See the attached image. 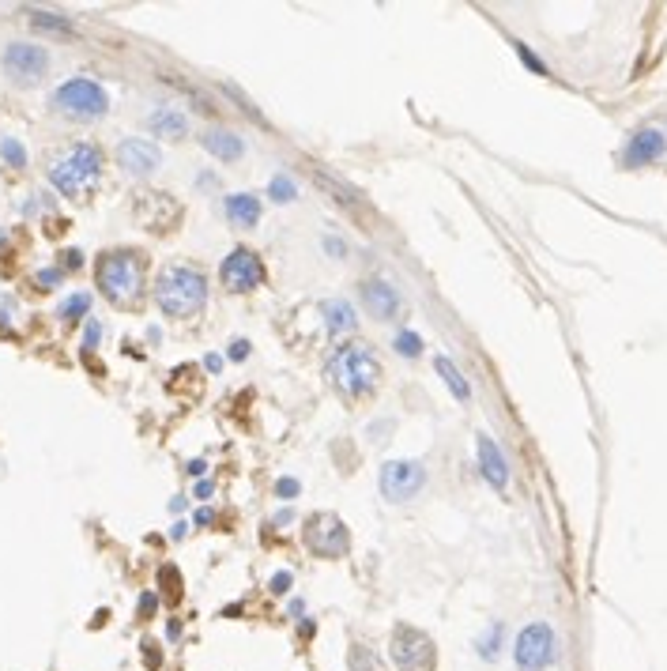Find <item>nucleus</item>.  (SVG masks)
<instances>
[{"mask_svg": "<svg viewBox=\"0 0 667 671\" xmlns=\"http://www.w3.org/2000/svg\"><path fill=\"white\" fill-rule=\"evenodd\" d=\"M328 385L343 396H366L377 389L381 381V359L374 355V347L366 344H343L332 351V359L325 366Z\"/></svg>", "mask_w": 667, "mask_h": 671, "instance_id": "f257e3e1", "label": "nucleus"}, {"mask_svg": "<svg viewBox=\"0 0 667 671\" xmlns=\"http://www.w3.org/2000/svg\"><path fill=\"white\" fill-rule=\"evenodd\" d=\"M155 302L170 317H196L208 302V283L196 268H185V264L166 268L155 283Z\"/></svg>", "mask_w": 667, "mask_h": 671, "instance_id": "f03ea898", "label": "nucleus"}, {"mask_svg": "<svg viewBox=\"0 0 667 671\" xmlns=\"http://www.w3.org/2000/svg\"><path fill=\"white\" fill-rule=\"evenodd\" d=\"M98 174H102V151L95 144H72L65 155H57L49 163V181L65 193V197H83L95 189Z\"/></svg>", "mask_w": 667, "mask_h": 671, "instance_id": "7ed1b4c3", "label": "nucleus"}, {"mask_svg": "<svg viewBox=\"0 0 667 671\" xmlns=\"http://www.w3.org/2000/svg\"><path fill=\"white\" fill-rule=\"evenodd\" d=\"M98 287L114 306H132L144 291V261L136 253H106L98 261Z\"/></svg>", "mask_w": 667, "mask_h": 671, "instance_id": "20e7f679", "label": "nucleus"}, {"mask_svg": "<svg viewBox=\"0 0 667 671\" xmlns=\"http://www.w3.org/2000/svg\"><path fill=\"white\" fill-rule=\"evenodd\" d=\"M106 106H110V99H106L102 83L87 80V76H76L53 91V110L72 117V121H95L106 114Z\"/></svg>", "mask_w": 667, "mask_h": 671, "instance_id": "39448f33", "label": "nucleus"}, {"mask_svg": "<svg viewBox=\"0 0 667 671\" xmlns=\"http://www.w3.org/2000/svg\"><path fill=\"white\" fill-rule=\"evenodd\" d=\"M558 656V638L547 622H528L521 634H517V645H513V660L521 671H547Z\"/></svg>", "mask_w": 667, "mask_h": 671, "instance_id": "423d86ee", "label": "nucleus"}, {"mask_svg": "<svg viewBox=\"0 0 667 671\" xmlns=\"http://www.w3.org/2000/svg\"><path fill=\"white\" fill-rule=\"evenodd\" d=\"M392 664L400 671H434L438 668V649H434V641L426 638L423 630H415V626H396L392 630Z\"/></svg>", "mask_w": 667, "mask_h": 671, "instance_id": "0eeeda50", "label": "nucleus"}, {"mask_svg": "<svg viewBox=\"0 0 667 671\" xmlns=\"http://www.w3.org/2000/svg\"><path fill=\"white\" fill-rule=\"evenodd\" d=\"M306 547L321 558H340L347 551V524L336 513H313L306 521Z\"/></svg>", "mask_w": 667, "mask_h": 671, "instance_id": "6e6552de", "label": "nucleus"}, {"mask_svg": "<svg viewBox=\"0 0 667 671\" xmlns=\"http://www.w3.org/2000/svg\"><path fill=\"white\" fill-rule=\"evenodd\" d=\"M426 483V468L419 460H389L385 468H381V491L389 502H407V498H415V494L423 491Z\"/></svg>", "mask_w": 667, "mask_h": 671, "instance_id": "1a4fd4ad", "label": "nucleus"}, {"mask_svg": "<svg viewBox=\"0 0 667 671\" xmlns=\"http://www.w3.org/2000/svg\"><path fill=\"white\" fill-rule=\"evenodd\" d=\"M219 279H223V287L234 291V295H245V291L261 287V279H264L261 257L249 253V249H234L227 261H223V268H219Z\"/></svg>", "mask_w": 667, "mask_h": 671, "instance_id": "9d476101", "label": "nucleus"}, {"mask_svg": "<svg viewBox=\"0 0 667 671\" xmlns=\"http://www.w3.org/2000/svg\"><path fill=\"white\" fill-rule=\"evenodd\" d=\"M4 68L16 83H38L49 68V53L42 46H31V42H12L4 50Z\"/></svg>", "mask_w": 667, "mask_h": 671, "instance_id": "9b49d317", "label": "nucleus"}, {"mask_svg": "<svg viewBox=\"0 0 667 671\" xmlns=\"http://www.w3.org/2000/svg\"><path fill=\"white\" fill-rule=\"evenodd\" d=\"M667 151V136L660 129H641L630 136V144L622 151V163L626 166H649L656 163Z\"/></svg>", "mask_w": 667, "mask_h": 671, "instance_id": "f8f14e48", "label": "nucleus"}, {"mask_svg": "<svg viewBox=\"0 0 667 671\" xmlns=\"http://www.w3.org/2000/svg\"><path fill=\"white\" fill-rule=\"evenodd\" d=\"M475 449H479V468H483V479H487L494 491H505V487H509V464H505V453L498 449V442L487 438V434H479Z\"/></svg>", "mask_w": 667, "mask_h": 671, "instance_id": "ddd939ff", "label": "nucleus"}, {"mask_svg": "<svg viewBox=\"0 0 667 671\" xmlns=\"http://www.w3.org/2000/svg\"><path fill=\"white\" fill-rule=\"evenodd\" d=\"M117 163L125 166L129 174H136V178H147V174L159 166V148L147 144V140H125V144L117 148Z\"/></svg>", "mask_w": 667, "mask_h": 671, "instance_id": "4468645a", "label": "nucleus"}, {"mask_svg": "<svg viewBox=\"0 0 667 671\" xmlns=\"http://www.w3.org/2000/svg\"><path fill=\"white\" fill-rule=\"evenodd\" d=\"M362 298H366V306H370L374 317H381V321H392V317L400 313V295H396V287L385 283V279H370V283L362 287Z\"/></svg>", "mask_w": 667, "mask_h": 671, "instance_id": "2eb2a0df", "label": "nucleus"}, {"mask_svg": "<svg viewBox=\"0 0 667 671\" xmlns=\"http://www.w3.org/2000/svg\"><path fill=\"white\" fill-rule=\"evenodd\" d=\"M204 148L212 151L215 159H223V163H234V159H242V136H234V132L227 129H212V132H204Z\"/></svg>", "mask_w": 667, "mask_h": 671, "instance_id": "dca6fc26", "label": "nucleus"}, {"mask_svg": "<svg viewBox=\"0 0 667 671\" xmlns=\"http://www.w3.org/2000/svg\"><path fill=\"white\" fill-rule=\"evenodd\" d=\"M321 313H325L328 332H336V336H343V332H355V328H358L355 306H351V302H343V298H332V302H325V306H321Z\"/></svg>", "mask_w": 667, "mask_h": 671, "instance_id": "f3484780", "label": "nucleus"}, {"mask_svg": "<svg viewBox=\"0 0 667 671\" xmlns=\"http://www.w3.org/2000/svg\"><path fill=\"white\" fill-rule=\"evenodd\" d=\"M227 215L238 227H253L261 219V200L249 197V193H234V197H227Z\"/></svg>", "mask_w": 667, "mask_h": 671, "instance_id": "a211bd4d", "label": "nucleus"}, {"mask_svg": "<svg viewBox=\"0 0 667 671\" xmlns=\"http://www.w3.org/2000/svg\"><path fill=\"white\" fill-rule=\"evenodd\" d=\"M151 132H159V136H170V140H181L185 132H189V121H185V114H178V110H159V114H151Z\"/></svg>", "mask_w": 667, "mask_h": 671, "instance_id": "6ab92c4d", "label": "nucleus"}, {"mask_svg": "<svg viewBox=\"0 0 667 671\" xmlns=\"http://www.w3.org/2000/svg\"><path fill=\"white\" fill-rule=\"evenodd\" d=\"M434 370H438V374H441V381L449 385V393H453L456 400H468V396H472V385H468V381L460 377V370H456V366H453V359H445V355H438V359H434Z\"/></svg>", "mask_w": 667, "mask_h": 671, "instance_id": "aec40b11", "label": "nucleus"}, {"mask_svg": "<svg viewBox=\"0 0 667 671\" xmlns=\"http://www.w3.org/2000/svg\"><path fill=\"white\" fill-rule=\"evenodd\" d=\"M502 622H490L487 626V634L479 638V656L483 660H498V653H502Z\"/></svg>", "mask_w": 667, "mask_h": 671, "instance_id": "412c9836", "label": "nucleus"}, {"mask_svg": "<svg viewBox=\"0 0 667 671\" xmlns=\"http://www.w3.org/2000/svg\"><path fill=\"white\" fill-rule=\"evenodd\" d=\"M268 193H272V200L287 204V200L298 197V185H294L291 174H276V178H272V185H268Z\"/></svg>", "mask_w": 667, "mask_h": 671, "instance_id": "4be33fe9", "label": "nucleus"}, {"mask_svg": "<svg viewBox=\"0 0 667 671\" xmlns=\"http://www.w3.org/2000/svg\"><path fill=\"white\" fill-rule=\"evenodd\" d=\"M34 27H42V31H57V34H72V23L61 16H49V12H34L31 16Z\"/></svg>", "mask_w": 667, "mask_h": 671, "instance_id": "5701e85b", "label": "nucleus"}, {"mask_svg": "<svg viewBox=\"0 0 667 671\" xmlns=\"http://www.w3.org/2000/svg\"><path fill=\"white\" fill-rule=\"evenodd\" d=\"M396 351L407 355V359H419V355H423V340H419L415 332H400V336H396Z\"/></svg>", "mask_w": 667, "mask_h": 671, "instance_id": "b1692460", "label": "nucleus"}, {"mask_svg": "<svg viewBox=\"0 0 667 671\" xmlns=\"http://www.w3.org/2000/svg\"><path fill=\"white\" fill-rule=\"evenodd\" d=\"M351 671H377V656L366 645H355L351 649Z\"/></svg>", "mask_w": 667, "mask_h": 671, "instance_id": "393cba45", "label": "nucleus"}, {"mask_svg": "<svg viewBox=\"0 0 667 671\" xmlns=\"http://www.w3.org/2000/svg\"><path fill=\"white\" fill-rule=\"evenodd\" d=\"M0 151H4V159L16 166V170H23V166H27V151H23V144H19V140H12V136L0 144Z\"/></svg>", "mask_w": 667, "mask_h": 671, "instance_id": "a878e982", "label": "nucleus"}, {"mask_svg": "<svg viewBox=\"0 0 667 671\" xmlns=\"http://www.w3.org/2000/svg\"><path fill=\"white\" fill-rule=\"evenodd\" d=\"M87 306H91V298H87V295L68 298L65 306H61V317H65V321H80L83 313H87Z\"/></svg>", "mask_w": 667, "mask_h": 671, "instance_id": "bb28decb", "label": "nucleus"}, {"mask_svg": "<svg viewBox=\"0 0 667 671\" xmlns=\"http://www.w3.org/2000/svg\"><path fill=\"white\" fill-rule=\"evenodd\" d=\"M517 57H521L524 65L532 68V72H536V76H547V65H543V61H539L536 53L528 50V46H524V42H517Z\"/></svg>", "mask_w": 667, "mask_h": 671, "instance_id": "cd10ccee", "label": "nucleus"}, {"mask_svg": "<svg viewBox=\"0 0 667 671\" xmlns=\"http://www.w3.org/2000/svg\"><path fill=\"white\" fill-rule=\"evenodd\" d=\"M276 494L279 498H294V494H298V479H279Z\"/></svg>", "mask_w": 667, "mask_h": 671, "instance_id": "c85d7f7f", "label": "nucleus"}, {"mask_svg": "<svg viewBox=\"0 0 667 671\" xmlns=\"http://www.w3.org/2000/svg\"><path fill=\"white\" fill-rule=\"evenodd\" d=\"M291 589V573H276L272 577V592H287Z\"/></svg>", "mask_w": 667, "mask_h": 671, "instance_id": "c756f323", "label": "nucleus"}, {"mask_svg": "<svg viewBox=\"0 0 667 671\" xmlns=\"http://www.w3.org/2000/svg\"><path fill=\"white\" fill-rule=\"evenodd\" d=\"M245 355H249V344H245V340H234V344H230V359L242 362Z\"/></svg>", "mask_w": 667, "mask_h": 671, "instance_id": "7c9ffc66", "label": "nucleus"}, {"mask_svg": "<svg viewBox=\"0 0 667 671\" xmlns=\"http://www.w3.org/2000/svg\"><path fill=\"white\" fill-rule=\"evenodd\" d=\"M215 521V513L212 509H200V513H196V524H200V528H208V524Z\"/></svg>", "mask_w": 667, "mask_h": 671, "instance_id": "2f4dec72", "label": "nucleus"}, {"mask_svg": "<svg viewBox=\"0 0 667 671\" xmlns=\"http://www.w3.org/2000/svg\"><path fill=\"white\" fill-rule=\"evenodd\" d=\"M65 268H80V253H76V249L65 253Z\"/></svg>", "mask_w": 667, "mask_h": 671, "instance_id": "473e14b6", "label": "nucleus"}, {"mask_svg": "<svg viewBox=\"0 0 667 671\" xmlns=\"http://www.w3.org/2000/svg\"><path fill=\"white\" fill-rule=\"evenodd\" d=\"M57 279H61V272H53V268H49V272L38 276V283H57Z\"/></svg>", "mask_w": 667, "mask_h": 671, "instance_id": "72a5a7b5", "label": "nucleus"}, {"mask_svg": "<svg viewBox=\"0 0 667 671\" xmlns=\"http://www.w3.org/2000/svg\"><path fill=\"white\" fill-rule=\"evenodd\" d=\"M204 366H208V370H212V374H215V370L223 366V359H219V355H208V359H204Z\"/></svg>", "mask_w": 667, "mask_h": 671, "instance_id": "f704fd0d", "label": "nucleus"}, {"mask_svg": "<svg viewBox=\"0 0 667 671\" xmlns=\"http://www.w3.org/2000/svg\"><path fill=\"white\" fill-rule=\"evenodd\" d=\"M204 468H208L204 460H193V464H189V475H204Z\"/></svg>", "mask_w": 667, "mask_h": 671, "instance_id": "c9c22d12", "label": "nucleus"}]
</instances>
